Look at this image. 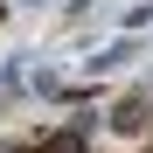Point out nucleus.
Returning a JSON list of instances; mask_svg holds the SVG:
<instances>
[{
    "mask_svg": "<svg viewBox=\"0 0 153 153\" xmlns=\"http://www.w3.org/2000/svg\"><path fill=\"white\" fill-rule=\"evenodd\" d=\"M0 21H7V7H0Z\"/></svg>",
    "mask_w": 153,
    "mask_h": 153,
    "instance_id": "4",
    "label": "nucleus"
},
{
    "mask_svg": "<svg viewBox=\"0 0 153 153\" xmlns=\"http://www.w3.org/2000/svg\"><path fill=\"white\" fill-rule=\"evenodd\" d=\"M146 125H153V97H146V91H132V97H118V105H111V132L139 139Z\"/></svg>",
    "mask_w": 153,
    "mask_h": 153,
    "instance_id": "1",
    "label": "nucleus"
},
{
    "mask_svg": "<svg viewBox=\"0 0 153 153\" xmlns=\"http://www.w3.org/2000/svg\"><path fill=\"white\" fill-rule=\"evenodd\" d=\"M28 153H84V132H76V125H70V132H49V139L28 146Z\"/></svg>",
    "mask_w": 153,
    "mask_h": 153,
    "instance_id": "2",
    "label": "nucleus"
},
{
    "mask_svg": "<svg viewBox=\"0 0 153 153\" xmlns=\"http://www.w3.org/2000/svg\"><path fill=\"white\" fill-rule=\"evenodd\" d=\"M132 56H139L132 42H111V49H97V56H91V70H118V63H132Z\"/></svg>",
    "mask_w": 153,
    "mask_h": 153,
    "instance_id": "3",
    "label": "nucleus"
},
{
    "mask_svg": "<svg viewBox=\"0 0 153 153\" xmlns=\"http://www.w3.org/2000/svg\"><path fill=\"white\" fill-rule=\"evenodd\" d=\"M146 97H153V91H146Z\"/></svg>",
    "mask_w": 153,
    "mask_h": 153,
    "instance_id": "5",
    "label": "nucleus"
}]
</instances>
